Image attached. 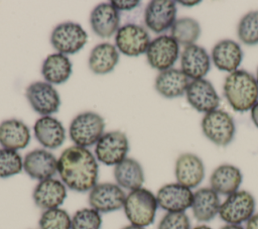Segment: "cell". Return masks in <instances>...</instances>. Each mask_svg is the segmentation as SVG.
<instances>
[{
    "label": "cell",
    "instance_id": "cell-1",
    "mask_svg": "<svg viewBox=\"0 0 258 229\" xmlns=\"http://www.w3.org/2000/svg\"><path fill=\"white\" fill-rule=\"evenodd\" d=\"M57 174L64 186L78 193L90 192L99 178V163L91 150L72 145L57 158Z\"/></svg>",
    "mask_w": 258,
    "mask_h": 229
},
{
    "label": "cell",
    "instance_id": "cell-2",
    "mask_svg": "<svg viewBox=\"0 0 258 229\" xmlns=\"http://www.w3.org/2000/svg\"><path fill=\"white\" fill-rule=\"evenodd\" d=\"M224 95L229 105L237 112H246L258 102L256 78L245 70L230 73L224 81Z\"/></svg>",
    "mask_w": 258,
    "mask_h": 229
},
{
    "label": "cell",
    "instance_id": "cell-3",
    "mask_svg": "<svg viewBox=\"0 0 258 229\" xmlns=\"http://www.w3.org/2000/svg\"><path fill=\"white\" fill-rule=\"evenodd\" d=\"M158 208L156 196L146 188L130 191L125 198L123 210L130 224L144 227L151 225Z\"/></svg>",
    "mask_w": 258,
    "mask_h": 229
},
{
    "label": "cell",
    "instance_id": "cell-4",
    "mask_svg": "<svg viewBox=\"0 0 258 229\" xmlns=\"http://www.w3.org/2000/svg\"><path fill=\"white\" fill-rule=\"evenodd\" d=\"M105 130L104 118L93 111H85L73 118L69 127V135L75 145L90 147L96 145Z\"/></svg>",
    "mask_w": 258,
    "mask_h": 229
},
{
    "label": "cell",
    "instance_id": "cell-5",
    "mask_svg": "<svg viewBox=\"0 0 258 229\" xmlns=\"http://www.w3.org/2000/svg\"><path fill=\"white\" fill-rule=\"evenodd\" d=\"M256 201L254 196L245 190H239L221 203L219 216L226 224L241 225L246 223L255 213Z\"/></svg>",
    "mask_w": 258,
    "mask_h": 229
},
{
    "label": "cell",
    "instance_id": "cell-6",
    "mask_svg": "<svg viewBox=\"0 0 258 229\" xmlns=\"http://www.w3.org/2000/svg\"><path fill=\"white\" fill-rule=\"evenodd\" d=\"M204 135L218 146H226L232 142L236 126L232 116L221 109L206 113L202 119Z\"/></svg>",
    "mask_w": 258,
    "mask_h": 229
},
{
    "label": "cell",
    "instance_id": "cell-7",
    "mask_svg": "<svg viewBox=\"0 0 258 229\" xmlns=\"http://www.w3.org/2000/svg\"><path fill=\"white\" fill-rule=\"evenodd\" d=\"M88 34L81 24L66 21L57 24L51 31L50 43L62 54H75L87 43Z\"/></svg>",
    "mask_w": 258,
    "mask_h": 229
},
{
    "label": "cell",
    "instance_id": "cell-8",
    "mask_svg": "<svg viewBox=\"0 0 258 229\" xmlns=\"http://www.w3.org/2000/svg\"><path fill=\"white\" fill-rule=\"evenodd\" d=\"M128 151V138L119 130L104 133L95 145V156L98 162L105 165H117L127 157Z\"/></svg>",
    "mask_w": 258,
    "mask_h": 229
},
{
    "label": "cell",
    "instance_id": "cell-9",
    "mask_svg": "<svg viewBox=\"0 0 258 229\" xmlns=\"http://www.w3.org/2000/svg\"><path fill=\"white\" fill-rule=\"evenodd\" d=\"M150 41L148 31L135 23L121 26L115 34V46L119 52L127 56H138L145 53Z\"/></svg>",
    "mask_w": 258,
    "mask_h": 229
},
{
    "label": "cell",
    "instance_id": "cell-10",
    "mask_svg": "<svg viewBox=\"0 0 258 229\" xmlns=\"http://www.w3.org/2000/svg\"><path fill=\"white\" fill-rule=\"evenodd\" d=\"M126 194L116 183H98L90 192L88 202L91 208L101 214L111 213L123 208Z\"/></svg>",
    "mask_w": 258,
    "mask_h": 229
},
{
    "label": "cell",
    "instance_id": "cell-11",
    "mask_svg": "<svg viewBox=\"0 0 258 229\" xmlns=\"http://www.w3.org/2000/svg\"><path fill=\"white\" fill-rule=\"evenodd\" d=\"M145 53L149 66L162 72L171 69L179 58V44L170 35L161 34L150 41Z\"/></svg>",
    "mask_w": 258,
    "mask_h": 229
},
{
    "label": "cell",
    "instance_id": "cell-12",
    "mask_svg": "<svg viewBox=\"0 0 258 229\" xmlns=\"http://www.w3.org/2000/svg\"><path fill=\"white\" fill-rule=\"evenodd\" d=\"M25 96L31 108L41 116H50L59 109V94L51 84L45 81L31 83L26 88Z\"/></svg>",
    "mask_w": 258,
    "mask_h": 229
},
{
    "label": "cell",
    "instance_id": "cell-13",
    "mask_svg": "<svg viewBox=\"0 0 258 229\" xmlns=\"http://www.w3.org/2000/svg\"><path fill=\"white\" fill-rule=\"evenodd\" d=\"M158 207L166 213L185 212L191 207L194 193L191 189L178 183H169L160 187L156 193Z\"/></svg>",
    "mask_w": 258,
    "mask_h": 229
},
{
    "label": "cell",
    "instance_id": "cell-14",
    "mask_svg": "<svg viewBox=\"0 0 258 229\" xmlns=\"http://www.w3.org/2000/svg\"><path fill=\"white\" fill-rule=\"evenodd\" d=\"M176 5L171 0H152L144 10V23L154 33L171 28L176 20Z\"/></svg>",
    "mask_w": 258,
    "mask_h": 229
},
{
    "label": "cell",
    "instance_id": "cell-15",
    "mask_svg": "<svg viewBox=\"0 0 258 229\" xmlns=\"http://www.w3.org/2000/svg\"><path fill=\"white\" fill-rule=\"evenodd\" d=\"M23 170L36 181L53 178L57 173V158L45 148H36L25 154L23 158Z\"/></svg>",
    "mask_w": 258,
    "mask_h": 229
},
{
    "label": "cell",
    "instance_id": "cell-16",
    "mask_svg": "<svg viewBox=\"0 0 258 229\" xmlns=\"http://www.w3.org/2000/svg\"><path fill=\"white\" fill-rule=\"evenodd\" d=\"M188 104L198 112L209 113L218 109L220 97L213 84L206 80H192L185 92Z\"/></svg>",
    "mask_w": 258,
    "mask_h": 229
},
{
    "label": "cell",
    "instance_id": "cell-17",
    "mask_svg": "<svg viewBox=\"0 0 258 229\" xmlns=\"http://www.w3.org/2000/svg\"><path fill=\"white\" fill-rule=\"evenodd\" d=\"M68 188L57 179L50 178L39 181L33 189L32 199L36 207L45 211L59 208L68 195Z\"/></svg>",
    "mask_w": 258,
    "mask_h": 229
},
{
    "label": "cell",
    "instance_id": "cell-18",
    "mask_svg": "<svg viewBox=\"0 0 258 229\" xmlns=\"http://www.w3.org/2000/svg\"><path fill=\"white\" fill-rule=\"evenodd\" d=\"M211 58L201 45L184 46L180 53V70L191 80L204 79L211 70Z\"/></svg>",
    "mask_w": 258,
    "mask_h": 229
},
{
    "label": "cell",
    "instance_id": "cell-19",
    "mask_svg": "<svg viewBox=\"0 0 258 229\" xmlns=\"http://www.w3.org/2000/svg\"><path fill=\"white\" fill-rule=\"evenodd\" d=\"M176 183L189 189L197 188L205 178V165L200 156L191 152L181 153L175 160Z\"/></svg>",
    "mask_w": 258,
    "mask_h": 229
},
{
    "label": "cell",
    "instance_id": "cell-20",
    "mask_svg": "<svg viewBox=\"0 0 258 229\" xmlns=\"http://www.w3.org/2000/svg\"><path fill=\"white\" fill-rule=\"evenodd\" d=\"M90 25L99 37H111L120 28L119 11L111 3H100L94 7L90 14Z\"/></svg>",
    "mask_w": 258,
    "mask_h": 229
},
{
    "label": "cell",
    "instance_id": "cell-21",
    "mask_svg": "<svg viewBox=\"0 0 258 229\" xmlns=\"http://www.w3.org/2000/svg\"><path fill=\"white\" fill-rule=\"evenodd\" d=\"M34 136L45 149H56L66 140V129L62 123L52 116H41L33 126Z\"/></svg>",
    "mask_w": 258,
    "mask_h": 229
},
{
    "label": "cell",
    "instance_id": "cell-22",
    "mask_svg": "<svg viewBox=\"0 0 258 229\" xmlns=\"http://www.w3.org/2000/svg\"><path fill=\"white\" fill-rule=\"evenodd\" d=\"M211 60L218 70L230 74L237 71L241 65L243 50L237 41L228 38L222 39L214 45Z\"/></svg>",
    "mask_w": 258,
    "mask_h": 229
},
{
    "label": "cell",
    "instance_id": "cell-23",
    "mask_svg": "<svg viewBox=\"0 0 258 229\" xmlns=\"http://www.w3.org/2000/svg\"><path fill=\"white\" fill-rule=\"evenodd\" d=\"M243 182V175L239 167L230 163L217 166L210 177V188L218 195L229 196L237 191Z\"/></svg>",
    "mask_w": 258,
    "mask_h": 229
},
{
    "label": "cell",
    "instance_id": "cell-24",
    "mask_svg": "<svg viewBox=\"0 0 258 229\" xmlns=\"http://www.w3.org/2000/svg\"><path fill=\"white\" fill-rule=\"evenodd\" d=\"M30 130L21 120L11 118L0 123V145L3 148L20 150L30 142Z\"/></svg>",
    "mask_w": 258,
    "mask_h": 229
},
{
    "label": "cell",
    "instance_id": "cell-25",
    "mask_svg": "<svg viewBox=\"0 0 258 229\" xmlns=\"http://www.w3.org/2000/svg\"><path fill=\"white\" fill-rule=\"evenodd\" d=\"M189 85V79L179 69L171 68L156 76L154 88L156 92L167 99L177 98L185 94Z\"/></svg>",
    "mask_w": 258,
    "mask_h": 229
},
{
    "label": "cell",
    "instance_id": "cell-26",
    "mask_svg": "<svg viewBox=\"0 0 258 229\" xmlns=\"http://www.w3.org/2000/svg\"><path fill=\"white\" fill-rule=\"evenodd\" d=\"M221 200L219 195L212 188H201L194 193L191 212L194 218L202 223L212 221L219 215Z\"/></svg>",
    "mask_w": 258,
    "mask_h": 229
},
{
    "label": "cell",
    "instance_id": "cell-27",
    "mask_svg": "<svg viewBox=\"0 0 258 229\" xmlns=\"http://www.w3.org/2000/svg\"><path fill=\"white\" fill-rule=\"evenodd\" d=\"M113 175L116 184L129 192L142 188L145 181L141 163L132 157H126L115 165Z\"/></svg>",
    "mask_w": 258,
    "mask_h": 229
},
{
    "label": "cell",
    "instance_id": "cell-28",
    "mask_svg": "<svg viewBox=\"0 0 258 229\" xmlns=\"http://www.w3.org/2000/svg\"><path fill=\"white\" fill-rule=\"evenodd\" d=\"M120 53L117 47L109 42L95 45L89 55V69L96 75L111 73L118 65Z\"/></svg>",
    "mask_w": 258,
    "mask_h": 229
},
{
    "label": "cell",
    "instance_id": "cell-29",
    "mask_svg": "<svg viewBox=\"0 0 258 229\" xmlns=\"http://www.w3.org/2000/svg\"><path fill=\"white\" fill-rule=\"evenodd\" d=\"M73 72V65L68 55L54 52L48 54L42 63L41 75L51 85L66 83Z\"/></svg>",
    "mask_w": 258,
    "mask_h": 229
},
{
    "label": "cell",
    "instance_id": "cell-30",
    "mask_svg": "<svg viewBox=\"0 0 258 229\" xmlns=\"http://www.w3.org/2000/svg\"><path fill=\"white\" fill-rule=\"evenodd\" d=\"M201 35L200 23L190 17H181L175 20L170 28V36L179 45L195 44Z\"/></svg>",
    "mask_w": 258,
    "mask_h": 229
},
{
    "label": "cell",
    "instance_id": "cell-31",
    "mask_svg": "<svg viewBox=\"0 0 258 229\" xmlns=\"http://www.w3.org/2000/svg\"><path fill=\"white\" fill-rule=\"evenodd\" d=\"M237 34L240 41L246 45L258 44V10L250 11L240 19Z\"/></svg>",
    "mask_w": 258,
    "mask_h": 229
},
{
    "label": "cell",
    "instance_id": "cell-32",
    "mask_svg": "<svg viewBox=\"0 0 258 229\" xmlns=\"http://www.w3.org/2000/svg\"><path fill=\"white\" fill-rule=\"evenodd\" d=\"M39 229H72V217L61 208L45 210L38 219Z\"/></svg>",
    "mask_w": 258,
    "mask_h": 229
},
{
    "label": "cell",
    "instance_id": "cell-33",
    "mask_svg": "<svg viewBox=\"0 0 258 229\" xmlns=\"http://www.w3.org/2000/svg\"><path fill=\"white\" fill-rule=\"evenodd\" d=\"M23 170V158L16 150L0 148V179H8Z\"/></svg>",
    "mask_w": 258,
    "mask_h": 229
},
{
    "label": "cell",
    "instance_id": "cell-34",
    "mask_svg": "<svg viewBox=\"0 0 258 229\" xmlns=\"http://www.w3.org/2000/svg\"><path fill=\"white\" fill-rule=\"evenodd\" d=\"M102 215L88 207L77 210L72 216V229H101Z\"/></svg>",
    "mask_w": 258,
    "mask_h": 229
},
{
    "label": "cell",
    "instance_id": "cell-35",
    "mask_svg": "<svg viewBox=\"0 0 258 229\" xmlns=\"http://www.w3.org/2000/svg\"><path fill=\"white\" fill-rule=\"evenodd\" d=\"M157 229H191L188 216L184 212L166 213L160 219Z\"/></svg>",
    "mask_w": 258,
    "mask_h": 229
},
{
    "label": "cell",
    "instance_id": "cell-36",
    "mask_svg": "<svg viewBox=\"0 0 258 229\" xmlns=\"http://www.w3.org/2000/svg\"><path fill=\"white\" fill-rule=\"evenodd\" d=\"M118 11H130L139 6L138 0H112L110 2Z\"/></svg>",
    "mask_w": 258,
    "mask_h": 229
},
{
    "label": "cell",
    "instance_id": "cell-37",
    "mask_svg": "<svg viewBox=\"0 0 258 229\" xmlns=\"http://www.w3.org/2000/svg\"><path fill=\"white\" fill-rule=\"evenodd\" d=\"M245 229H258V213H254V215L246 222Z\"/></svg>",
    "mask_w": 258,
    "mask_h": 229
},
{
    "label": "cell",
    "instance_id": "cell-38",
    "mask_svg": "<svg viewBox=\"0 0 258 229\" xmlns=\"http://www.w3.org/2000/svg\"><path fill=\"white\" fill-rule=\"evenodd\" d=\"M251 119L254 125L258 128V102L251 108Z\"/></svg>",
    "mask_w": 258,
    "mask_h": 229
},
{
    "label": "cell",
    "instance_id": "cell-39",
    "mask_svg": "<svg viewBox=\"0 0 258 229\" xmlns=\"http://www.w3.org/2000/svg\"><path fill=\"white\" fill-rule=\"evenodd\" d=\"M221 229H245L242 225H236V224H225L221 227Z\"/></svg>",
    "mask_w": 258,
    "mask_h": 229
},
{
    "label": "cell",
    "instance_id": "cell-40",
    "mask_svg": "<svg viewBox=\"0 0 258 229\" xmlns=\"http://www.w3.org/2000/svg\"><path fill=\"white\" fill-rule=\"evenodd\" d=\"M179 4H182L183 6H195L197 4H200L201 1H178Z\"/></svg>",
    "mask_w": 258,
    "mask_h": 229
},
{
    "label": "cell",
    "instance_id": "cell-41",
    "mask_svg": "<svg viewBox=\"0 0 258 229\" xmlns=\"http://www.w3.org/2000/svg\"><path fill=\"white\" fill-rule=\"evenodd\" d=\"M121 229H145V228L140 227V226H136V225H133V224H129V225H126V226L122 227Z\"/></svg>",
    "mask_w": 258,
    "mask_h": 229
},
{
    "label": "cell",
    "instance_id": "cell-42",
    "mask_svg": "<svg viewBox=\"0 0 258 229\" xmlns=\"http://www.w3.org/2000/svg\"><path fill=\"white\" fill-rule=\"evenodd\" d=\"M191 229H212V228L210 226H208V225L201 224V225H198V226H196V227H194Z\"/></svg>",
    "mask_w": 258,
    "mask_h": 229
},
{
    "label": "cell",
    "instance_id": "cell-43",
    "mask_svg": "<svg viewBox=\"0 0 258 229\" xmlns=\"http://www.w3.org/2000/svg\"><path fill=\"white\" fill-rule=\"evenodd\" d=\"M256 82L258 84V69H257V74H256Z\"/></svg>",
    "mask_w": 258,
    "mask_h": 229
}]
</instances>
